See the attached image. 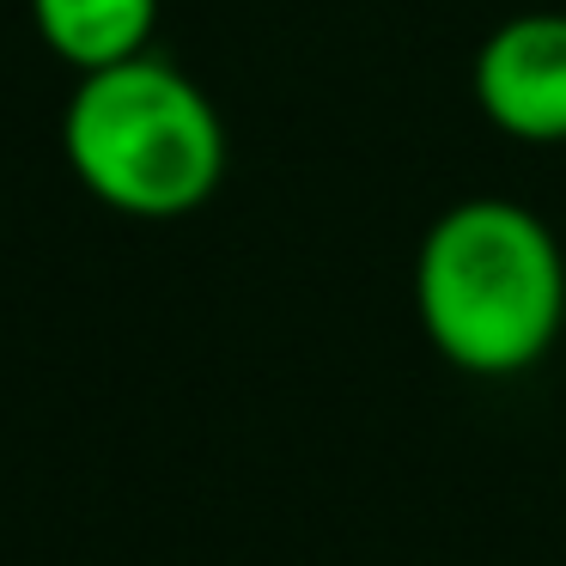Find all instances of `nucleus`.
<instances>
[{"label": "nucleus", "instance_id": "obj_1", "mask_svg": "<svg viewBox=\"0 0 566 566\" xmlns=\"http://www.w3.org/2000/svg\"><path fill=\"white\" fill-rule=\"evenodd\" d=\"M415 311L439 359L469 378H517L566 329V256L542 213L469 196L427 226L415 256Z\"/></svg>", "mask_w": 566, "mask_h": 566}, {"label": "nucleus", "instance_id": "obj_3", "mask_svg": "<svg viewBox=\"0 0 566 566\" xmlns=\"http://www.w3.org/2000/svg\"><path fill=\"white\" fill-rule=\"evenodd\" d=\"M475 104L500 135L530 147L566 140V13H512L469 67Z\"/></svg>", "mask_w": 566, "mask_h": 566}, {"label": "nucleus", "instance_id": "obj_2", "mask_svg": "<svg viewBox=\"0 0 566 566\" xmlns=\"http://www.w3.org/2000/svg\"><path fill=\"white\" fill-rule=\"evenodd\" d=\"M62 153L92 201L128 220H184L226 184V116L165 55L80 74L62 111Z\"/></svg>", "mask_w": 566, "mask_h": 566}, {"label": "nucleus", "instance_id": "obj_4", "mask_svg": "<svg viewBox=\"0 0 566 566\" xmlns=\"http://www.w3.org/2000/svg\"><path fill=\"white\" fill-rule=\"evenodd\" d=\"M31 25L62 67L98 74L153 50L159 0H31Z\"/></svg>", "mask_w": 566, "mask_h": 566}]
</instances>
